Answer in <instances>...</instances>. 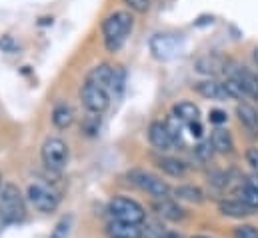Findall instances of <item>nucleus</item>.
Wrapping results in <instances>:
<instances>
[{"mask_svg":"<svg viewBox=\"0 0 258 238\" xmlns=\"http://www.w3.org/2000/svg\"><path fill=\"white\" fill-rule=\"evenodd\" d=\"M28 200L40 212H54L58 208V202H60L58 194L44 184H30L28 186Z\"/></svg>","mask_w":258,"mask_h":238,"instance_id":"8","label":"nucleus"},{"mask_svg":"<svg viewBox=\"0 0 258 238\" xmlns=\"http://www.w3.org/2000/svg\"><path fill=\"white\" fill-rule=\"evenodd\" d=\"M246 184H250L252 188H256V190H258V174H256V172H254L252 176H248V180H246Z\"/></svg>","mask_w":258,"mask_h":238,"instance_id":"37","label":"nucleus"},{"mask_svg":"<svg viewBox=\"0 0 258 238\" xmlns=\"http://www.w3.org/2000/svg\"><path fill=\"white\" fill-rule=\"evenodd\" d=\"M174 116L178 120H182L184 124H190V122L198 120L200 110L192 102H178V104H174Z\"/></svg>","mask_w":258,"mask_h":238,"instance_id":"20","label":"nucleus"},{"mask_svg":"<svg viewBox=\"0 0 258 238\" xmlns=\"http://www.w3.org/2000/svg\"><path fill=\"white\" fill-rule=\"evenodd\" d=\"M182 120H178L174 114L172 116H168V120L164 122V126H166V130H168V134L172 136V140L174 142H178L180 140V134H182Z\"/></svg>","mask_w":258,"mask_h":238,"instance_id":"27","label":"nucleus"},{"mask_svg":"<svg viewBox=\"0 0 258 238\" xmlns=\"http://www.w3.org/2000/svg\"><path fill=\"white\" fill-rule=\"evenodd\" d=\"M210 142H212L214 150H216V152H222V154H228V152H232V146H234L230 132H228V130H224V128H216V130L212 132V138H210Z\"/></svg>","mask_w":258,"mask_h":238,"instance_id":"18","label":"nucleus"},{"mask_svg":"<svg viewBox=\"0 0 258 238\" xmlns=\"http://www.w3.org/2000/svg\"><path fill=\"white\" fill-rule=\"evenodd\" d=\"M226 112H222V110H210V114H208V120L212 122V124H222V122H226Z\"/></svg>","mask_w":258,"mask_h":238,"instance_id":"35","label":"nucleus"},{"mask_svg":"<svg viewBox=\"0 0 258 238\" xmlns=\"http://www.w3.org/2000/svg\"><path fill=\"white\" fill-rule=\"evenodd\" d=\"M112 72H114V66H110V64H98V66H94L90 72H88V76H86V82H92V84H96V86H100V88H106L108 90V86H110V80H112Z\"/></svg>","mask_w":258,"mask_h":238,"instance_id":"13","label":"nucleus"},{"mask_svg":"<svg viewBox=\"0 0 258 238\" xmlns=\"http://www.w3.org/2000/svg\"><path fill=\"white\" fill-rule=\"evenodd\" d=\"M194 154H196V158H200L202 162H208V160L212 158V154H214V146H212V142H210V140L200 142V144L194 148Z\"/></svg>","mask_w":258,"mask_h":238,"instance_id":"28","label":"nucleus"},{"mask_svg":"<svg viewBox=\"0 0 258 238\" xmlns=\"http://www.w3.org/2000/svg\"><path fill=\"white\" fill-rule=\"evenodd\" d=\"M234 238H258V228L252 224H240L234 228Z\"/></svg>","mask_w":258,"mask_h":238,"instance_id":"30","label":"nucleus"},{"mask_svg":"<svg viewBox=\"0 0 258 238\" xmlns=\"http://www.w3.org/2000/svg\"><path fill=\"white\" fill-rule=\"evenodd\" d=\"M148 140H150V144L154 148H158L162 152L170 150L172 144H174L172 136L168 134V130H166V126L162 122H150V126H148Z\"/></svg>","mask_w":258,"mask_h":238,"instance_id":"9","label":"nucleus"},{"mask_svg":"<svg viewBox=\"0 0 258 238\" xmlns=\"http://www.w3.org/2000/svg\"><path fill=\"white\" fill-rule=\"evenodd\" d=\"M106 236L108 238H142V226L112 220L106 224Z\"/></svg>","mask_w":258,"mask_h":238,"instance_id":"10","label":"nucleus"},{"mask_svg":"<svg viewBox=\"0 0 258 238\" xmlns=\"http://www.w3.org/2000/svg\"><path fill=\"white\" fill-rule=\"evenodd\" d=\"M236 200H240V202H244L246 206H250L252 210H256L258 208V190L256 188H252L250 184H244V186H238L236 188Z\"/></svg>","mask_w":258,"mask_h":238,"instance_id":"24","label":"nucleus"},{"mask_svg":"<svg viewBox=\"0 0 258 238\" xmlns=\"http://www.w3.org/2000/svg\"><path fill=\"white\" fill-rule=\"evenodd\" d=\"M124 86H126V70L122 66H114V72H112V80H110L108 90L112 92L114 98H120L122 92H124Z\"/></svg>","mask_w":258,"mask_h":238,"instance_id":"22","label":"nucleus"},{"mask_svg":"<svg viewBox=\"0 0 258 238\" xmlns=\"http://www.w3.org/2000/svg\"><path fill=\"white\" fill-rule=\"evenodd\" d=\"M254 60H256V64H258V48H254Z\"/></svg>","mask_w":258,"mask_h":238,"instance_id":"39","label":"nucleus"},{"mask_svg":"<svg viewBox=\"0 0 258 238\" xmlns=\"http://www.w3.org/2000/svg\"><path fill=\"white\" fill-rule=\"evenodd\" d=\"M128 178L134 186H138L140 190L152 194L154 198L162 200V198H168V192H170V186L164 182L162 178L154 176L152 172H146V170H130Z\"/></svg>","mask_w":258,"mask_h":238,"instance_id":"4","label":"nucleus"},{"mask_svg":"<svg viewBox=\"0 0 258 238\" xmlns=\"http://www.w3.org/2000/svg\"><path fill=\"white\" fill-rule=\"evenodd\" d=\"M246 162L250 164V168L258 174V148H248L246 150Z\"/></svg>","mask_w":258,"mask_h":238,"instance_id":"33","label":"nucleus"},{"mask_svg":"<svg viewBox=\"0 0 258 238\" xmlns=\"http://www.w3.org/2000/svg\"><path fill=\"white\" fill-rule=\"evenodd\" d=\"M236 114H238V120L252 134H258V110H254L250 104H238L236 106Z\"/></svg>","mask_w":258,"mask_h":238,"instance_id":"19","label":"nucleus"},{"mask_svg":"<svg viewBox=\"0 0 258 238\" xmlns=\"http://www.w3.org/2000/svg\"><path fill=\"white\" fill-rule=\"evenodd\" d=\"M156 210H158V214H160L162 218H168V220H172V222L184 218V210H182L174 200H168V198L158 200V202H156Z\"/></svg>","mask_w":258,"mask_h":238,"instance_id":"17","label":"nucleus"},{"mask_svg":"<svg viewBox=\"0 0 258 238\" xmlns=\"http://www.w3.org/2000/svg\"><path fill=\"white\" fill-rule=\"evenodd\" d=\"M108 212L112 214L114 220L130 222V224H142L144 218H146L144 208H142L136 200L124 198V196H116V198H112L110 204H108Z\"/></svg>","mask_w":258,"mask_h":238,"instance_id":"3","label":"nucleus"},{"mask_svg":"<svg viewBox=\"0 0 258 238\" xmlns=\"http://www.w3.org/2000/svg\"><path fill=\"white\" fill-rule=\"evenodd\" d=\"M194 238H206V236H194Z\"/></svg>","mask_w":258,"mask_h":238,"instance_id":"41","label":"nucleus"},{"mask_svg":"<svg viewBox=\"0 0 258 238\" xmlns=\"http://www.w3.org/2000/svg\"><path fill=\"white\" fill-rule=\"evenodd\" d=\"M150 50L154 58L170 60L180 54L182 50V38L178 34H156L150 40Z\"/></svg>","mask_w":258,"mask_h":238,"instance_id":"7","label":"nucleus"},{"mask_svg":"<svg viewBox=\"0 0 258 238\" xmlns=\"http://www.w3.org/2000/svg\"><path fill=\"white\" fill-rule=\"evenodd\" d=\"M82 130H84L88 136H94V134L100 130V114H92V112H90V116L84 120V124H82Z\"/></svg>","mask_w":258,"mask_h":238,"instance_id":"29","label":"nucleus"},{"mask_svg":"<svg viewBox=\"0 0 258 238\" xmlns=\"http://www.w3.org/2000/svg\"><path fill=\"white\" fill-rule=\"evenodd\" d=\"M166 230L164 224L160 220H146V224L142 226V238H164Z\"/></svg>","mask_w":258,"mask_h":238,"instance_id":"25","label":"nucleus"},{"mask_svg":"<svg viewBox=\"0 0 258 238\" xmlns=\"http://www.w3.org/2000/svg\"><path fill=\"white\" fill-rule=\"evenodd\" d=\"M226 64H228V62L222 58L220 54H206V56H202V58L196 60L194 68H196V72H200V74L216 76V74L224 72Z\"/></svg>","mask_w":258,"mask_h":238,"instance_id":"11","label":"nucleus"},{"mask_svg":"<svg viewBox=\"0 0 258 238\" xmlns=\"http://www.w3.org/2000/svg\"><path fill=\"white\" fill-rule=\"evenodd\" d=\"M40 156H42V162H44L46 168L62 170L66 166V162H68V146L60 138H48L42 144Z\"/></svg>","mask_w":258,"mask_h":238,"instance_id":"6","label":"nucleus"},{"mask_svg":"<svg viewBox=\"0 0 258 238\" xmlns=\"http://www.w3.org/2000/svg\"><path fill=\"white\" fill-rule=\"evenodd\" d=\"M172 192H174V196H176V198H180V200H188V202H196V204L204 200L202 190H200V188H196V186H190V184L176 186Z\"/></svg>","mask_w":258,"mask_h":238,"instance_id":"23","label":"nucleus"},{"mask_svg":"<svg viewBox=\"0 0 258 238\" xmlns=\"http://www.w3.org/2000/svg\"><path fill=\"white\" fill-rule=\"evenodd\" d=\"M130 30H132V16L126 10H118L112 12L110 16H106V20L102 22V34H104V44L110 52H118L126 38H128Z\"/></svg>","mask_w":258,"mask_h":238,"instance_id":"1","label":"nucleus"},{"mask_svg":"<svg viewBox=\"0 0 258 238\" xmlns=\"http://www.w3.org/2000/svg\"><path fill=\"white\" fill-rule=\"evenodd\" d=\"M156 166L166 172L168 176H174V178H182L186 174V166L184 162H180L178 158H170V156H160L156 158Z\"/></svg>","mask_w":258,"mask_h":238,"instance_id":"16","label":"nucleus"},{"mask_svg":"<svg viewBox=\"0 0 258 238\" xmlns=\"http://www.w3.org/2000/svg\"><path fill=\"white\" fill-rule=\"evenodd\" d=\"M196 90H198V94H202L204 98H210V100H226L228 98L222 82H216V80H202L196 84Z\"/></svg>","mask_w":258,"mask_h":238,"instance_id":"14","label":"nucleus"},{"mask_svg":"<svg viewBox=\"0 0 258 238\" xmlns=\"http://www.w3.org/2000/svg\"><path fill=\"white\" fill-rule=\"evenodd\" d=\"M0 48L4 52H14L16 50V42L12 40V36H2L0 38Z\"/></svg>","mask_w":258,"mask_h":238,"instance_id":"34","label":"nucleus"},{"mask_svg":"<svg viewBox=\"0 0 258 238\" xmlns=\"http://www.w3.org/2000/svg\"><path fill=\"white\" fill-rule=\"evenodd\" d=\"M0 188H2V176H0Z\"/></svg>","mask_w":258,"mask_h":238,"instance_id":"40","label":"nucleus"},{"mask_svg":"<svg viewBox=\"0 0 258 238\" xmlns=\"http://www.w3.org/2000/svg\"><path fill=\"white\" fill-rule=\"evenodd\" d=\"M218 208L224 216H232V218H246V216L254 214V210L240 200H222L218 204Z\"/></svg>","mask_w":258,"mask_h":238,"instance_id":"15","label":"nucleus"},{"mask_svg":"<svg viewBox=\"0 0 258 238\" xmlns=\"http://www.w3.org/2000/svg\"><path fill=\"white\" fill-rule=\"evenodd\" d=\"M222 86H224V90H226L228 98L238 100V98L246 96V92L242 90V86H240V82H238L236 78H226V82H222Z\"/></svg>","mask_w":258,"mask_h":238,"instance_id":"26","label":"nucleus"},{"mask_svg":"<svg viewBox=\"0 0 258 238\" xmlns=\"http://www.w3.org/2000/svg\"><path fill=\"white\" fill-rule=\"evenodd\" d=\"M124 4L134 12H146L150 6V0H124Z\"/></svg>","mask_w":258,"mask_h":238,"instance_id":"32","label":"nucleus"},{"mask_svg":"<svg viewBox=\"0 0 258 238\" xmlns=\"http://www.w3.org/2000/svg\"><path fill=\"white\" fill-rule=\"evenodd\" d=\"M80 100L84 104V108L92 114H102L108 104H110V96L106 88H100L92 82H84L80 88Z\"/></svg>","mask_w":258,"mask_h":238,"instance_id":"5","label":"nucleus"},{"mask_svg":"<svg viewBox=\"0 0 258 238\" xmlns=\"http://www.w3.org/2000/svg\"><path fill=\"white\" fill-rule=\"evenodd\" d=\"M52 122L56 128H68L74 122V110L68 104H58L52 110Z\"/></svg>","mask_w":258,"mask_h":238,"instance_id":"21","label":"nucleus"},{"mask_svg":"<svg viewBox=\"0 0 258 238\" xmlns=\"http://www.w3.org/2000/svg\"><path fill=\"white\" fill-rule=\"evenodd\" d=\"M68 232H70V218H62V220L54 226L50 238H68Z\"/></svg>","mask_w":258,"mask_h":238,"instance_id":"31","label":"nucleus"},{"mask_svg":"<svg viewBox=\"0 0 258 238\" xmlns=\"http://www.w3.org/2000/svg\"><path fill=\"white\" fill-rule=\"evenodd\" d=\"M164 238H182L180 234H176V232H166V236Z\"/></svg>","mask_w":258,"mask_h":238,"instance_id":"38","label":"nucleus"},{"mask_svg":"<svg viewBox=\"0 0 258 238\" xmlns=\"http://www.w3.org/2000/svg\"><path fill=\"white\" fill-rule=\"evenodd\" d=\"M0 216L6 222H20L26 216V206H24V198L18 190V186L14 184H4L2 192H0Z\"/></svg>","mask_w":258,"mask_h":238,"instance_id":"2","label":"nucleus"},{"mask_svg":"<svg viewBox=\"0 0 258 238\" xmlns=\"http://www.w3.org/2000/svg\"><path fill=\"white\" fill-rule=\"evenodd\" d=\"M230 78H236L242 86V90L246 92V96H252V98H258V76L254 72H250L248 68H236L232 72Z\"/></svg>","mask_w":258,"mask_h":238,"instance_id":"12","label":"nucleus"},{"mask_svg":"<svg viewBox=\"0 0 258 238\" xmlns=\"http://www.w3.org/2000/svg\"><path fill=\"white\" fill-rule=\"evenodd\" d=\"M188 128H190V134H192L194 138H200V136H202V132H204V130H202V124H200L198 120H196V122H190V124H188Z\"/></svg>","mask_w":258,"mask_h":238,"instance_id":"36","label":"nucleus"}]
</instances>
